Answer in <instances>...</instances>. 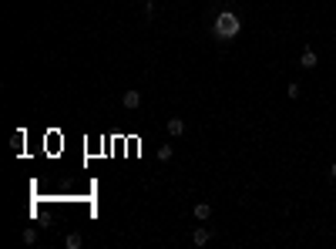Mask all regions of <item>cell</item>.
<instances>
[{
  "label": "cell",
  "mask_w": 336,
  "mask_h": 249,
  "mask_svg": "<svg viewBox=\"0 0 336 249\" xmlns=\"http://www.w3.org/2000/svg\"><path fill=\"white\" fill-rule=\"evenodd\" d=\"M64 246L67 249H81V236H78V232H71V236L64 239Z\"/></svg>",
  "instance_id": "obj_8"
},
{
  "label": "cell",
  "mask_w": 336,
  "mask_h": 249,
  "mask_svg": "<svg viewBox=\"0 0 336 249\" xmlns=\"http://www.w3.org/2000/svg\"><path fill=\"white\" fill-rule=\"evenodd\" d=\"M209 239H212V229L209 226H199L192 232V242H195V246H209Z\"/></svg>",
  "instance_id": "obj_4"
},
{
  "label": "cell",
  "mask_w": 336,
  "mask_h": 249,
  "mask_svg": "<svg viewBox=\"0 0 336 249\" xmlns=\"http://www.w3.org/2000/svg\"><path fill=\"white\" fill-rule=\"evenodd\" d=\"M239 31H242V21H239L232 11H219V14H215L212 34L219 37V41H232V37H239Z\"/></svg>",
  "instance_id": "obj_1"
},
{
  "label": "cell",
  "mask_w": 336,
  "mask_h": 249,
  "mask_svg": "<svg viewBox=\"0 0 336 249\" xmlns=\"http://www.w3.org/2000/svg\"><path fill=\"white\" fill-rule=\"evenodd\" d=\"M209 215H212V205H209V202H199V205H195V219H199V222H205Z\"/></svg>",
  "instance_id": "obj_6"
},
{
  "label": "cell",
  "mask_w": 336,
  "mask_h": 249,
  "mask_svg": "<svg viewBox=\"0 0 336 249\" xmlns=\"http://www.w3.org/2000/svg\"><path fill=\"white\" fill-rule=\"evenodd\" d=\"M329 179L336 182V162H333V165H329Z\"/></svg>",
  "instance_id": "obj_11"
},
{
  "label": "cell",
  "mask_w": 336,
  "mask_h": 249,
  "mask_svg": "<svg viewBox=\"0 0 336 249\" xmlns=\"http://www.w3.org/2000/svg\"><path fill=\"white\" fill-rule=\"evenodd\" d=\"M286 94H289V98H299V94H302V88L296 84V81H289V88H286Z\"/></svg>",
  "instance_id": "obj_10"
},
{
  "label": "cell",
  "mask_w": 336,
  "mask_h": 249,
  "mask_svg": "<svg viewBox=\"0 0 336 249\" xmlns=\"http://www.w3.org/2000/svg\"><path fill=\"white\" fill-rule=\"evenodd\" d=\"M316 64H319L316 51H313V47H302V54H299V68H302V71H316Z\"/></svg>",
  "instance_id": "obj_2"
},
{
  "label": "cell",
  "mask_w": 336,
  "mask_h": 249,
  "mask_svg": "<svg viewBox=\"0 0 336 249\" xmlns=\"http://www.w3.org/2000/svg\"><path fill=\"white\" fill-rule=\"evenodd\" d=\"M121 104L128 108V111L141 108V91H124V94H121Z\"/></svg>",
  "instance_id": "obj_3"
},
{
  "label": "cell",
  "mask_w": 336,
  "mask_h": 249,
  "mask_svg": "<svg viewBox=\"0 0 336 249\" xmlns=\"http://www.w3.org/2000/svg\"><path fill=\"white\" fill-rule=\"evenodd\" d=\"M165 128H168V135H172V138L185 135V121H182V118H168V125H165Z\"/></svg>",
  "instance_id": "obj_5"
},
{
  "label": "cell",
  "mask_w": 336,
  "mask_h": 249,
  "mask_svg": "<svg viewBox=\"0 0 336 249\" xmlns=\"http://www.w3.org/2000/svg\"><path fill=\"white\" fill-rule=\"evenodd\" d=\"M333 202H336V195H333Z\"/></svg>",
  "instance_id": "obj_12"
},
{
  "label": "cell",
  "mask_w": 336,
  "mask_h": 249,
  "mask_svg": "<svg viewBox=\"0 0 336 249\" xmlns=\"http://www.w3.org/2000/svg\"><path fill=\"white\" fill-rule=\"evenodd\" d=\"M24 242L34 246V242H37V229H24Z\"/></svg>",
  "instance_id": "obj_9"
},
{
  "label": "cell",
  "mask_w": 336,
  "mask_h": 249,
  "mask_svg": "<svg viewBox=\"0 0 336 249\" xmlns=\"http://www.w3.org/2000/svg\"><path fill=\"white\" fill-rule=\"evenodd\" d=\"M172 155H175V148H172V145H161V148H158V162H172Z\"/></svg>",
  "instance_id": "obj_7"
}]
</instances>
